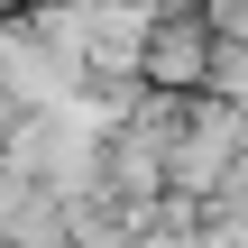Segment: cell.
Wrapping results in <instances>:
<instances>
[{"label":"cell","instance_id":"1","mask_svg":"<svg viewBox=\"0 0 248 248\" xmlns=\"http://www.w3.org/2000/svg\"><path fill=\"white\" fill-rule=\"evenodd\" d=\"M212 55H221V28L202 18V0H166L138 74H147V92H212Z\"/></svg>","mask_w":248,"mask_h":248}]
</instances>
